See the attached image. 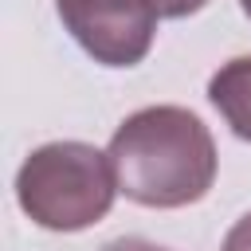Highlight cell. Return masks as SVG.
Segmentation results:
<instances>
[{"label":"cell","instance_id":"5","mask_svg":"<svg viewBox=\"0 0 251 251\" xmlns=\"http://www.w3.org/2000/svg\"><path fill=\"white\" fill-rule=\"evenodd\" d=\"M220 251H251V212L231 224V231L224 235V247Z\"/></svg>","mask_w":251,"mask_h":251},{"label":"cell","instance_id":"1","mask_svg":"<svg viewBox=\"0 0 251 251\" xmlns=\"http://www.w3.org/2000/svg\"><path fill=\"white\" fill-rule=\"evenodd\" d=\"M118 192L141 208H184L208 196L216 180V141L184 106H145L110 137Z\"/></svg>","mask_w":251,"mask_h":251},{"label":"cell","instance_id":"3","mask_svg":"<svg viewBox=\"0 0 251 251\" xmlns=\"http://www.w3.org/2000/svg\"><path fill=\"white\" fill-rule=\"evenodd\" d=\"M63 27L102 67H133L157 35V0H55Z\"/></svg>","mask_w":251,"mask_h":251},{"label":"cell","instance_id":"2","mask_svg":"<svg viewBox=\"0 0 251 251\" xmlns=\"http://www.w3.org/2000/svg\"><path fill=\"white\" fill-rule=\"evenodd\" d=\"M118 196L110 157L86 141H51L27 153L16 173L24 216L47 231H82L98 224Z\"/></svg>","mask_w":251,"mask_h":251},{"label":"cell","instance_id":"6","mask_svg":"<svg viewBox=\"0 0 251 251\" xmlns=\"http://www.w3.org/2000/svg\"><path fill=\"white\" fill-rule=\"evenodd\" d=\"M208 0H157V16L161 20H184L192 12H200Z\"/></svg>","mask_w":251,"mask_h":251},{"label":"cell","instance_id":"8","mask_svg":"<svg viewBox=\"0 0 251 251\" xmlns=\"http://www.w3.org/2000/svg\"><path fill=\"white\" fill-rule=\"evenodd\" d=\"M239 8L247 12V20H251V0H239Z\"/></svg>","mask_w":251,"mask_h":251},{"label":"cell","instance_id":"7","mask_svg":"<svg viewBox=\"0 0 251 251\" xmlns=\"http://www.w3.org/2000/svg\"><path fill=\"white\" fill-rule=\"evenodd\" d=\"M102 251H169V247L149 243V239H141V235H122V239H110Z\"/></svg>","mask_w":251,"mask_h":251},{"label":"cell","instance_id":"4","mask_svg":"<svg viewBox=\"0 0 251 251\" xmlns=\"http://www.w3.org/2000/svg\"><path fill=\"white\" fill-rule=\"evenodd\" d=\"M208 102L224 114L235 137L251 141V55L224 63L208 78Z\"/></svg>","mask_w":251,"mask_h":251}]
</instances>
